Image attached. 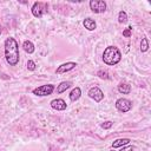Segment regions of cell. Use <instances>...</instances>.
I'll use <instances>...</instances> for the list:
<instances>
[{"instance_id": "obj_13", "label": "cell", "mask_w": 151, "mask_h": 151, "mask_svg": "<svg viewBox=\"0 0 151 151\" xmlns=\"http://www.w3.org/2000/svg\"><path fill=\"white\" fill-rule=\"evenodd\" d=\"M80 96H81V90L79 87H74L70 93V100L71 101H77L80 98Z\"/></svg>"}, {"instance_id": "obj_1", "label": "cell", "mask_w": 151, "mask_h": 151, "mask_svg": "<svg viewBox=\"0 0 151 151\" xmlns=\"http://www.w3.org/2000/svg\"><path fill=\"white\" fill-rule=\"evenodd\" d=\"M19 46L14 38L5 40V59L9 66H15L19 63Z\"/></svg>"}, {"instance_id": "obj_24", "label": "cell", "mask_w": 151, "mask_h": 151, "mask_svg": "<svg viewBox=\"0 0 151 151\" xmlns=\"http://www.w3.org/2000/svg\"><path fill=\"white\" fill-rule=\"evenodd\" d=\"M112 151H114V150H112Z\"/></svg>"}, {"instance_id": "obj_16", "label": "cell", "mask_w": 151, "mask_h": 151, "mask_svg": "<svg viewBox=\"0 0 151 151\" xmlns=\"http://www.w3.org/2000/svg\"><path fill=\"white\" fill-rule=\"evenodd\" d=\"M127 21V14L125 11H120L119 14H118V22L119 24H124Z\"/></svg>"}, {"instance_id": "obj_4", "label": "cell", "mask_w": 151, "mask_h": 151, "mask_svg": "<svg viewBox=\"0 0 151 151\" xmlns=\"http://www.w3.org/2000/svg\"><path fill=\"white\" fill-rule=\"evenodd\" d=\"M116 109L123 113L125 112H129L131 109H132V101L126 99V98H119L116 100Z\"/></svg>"}, {"instance_id": "obj_5", "label": "cell", "mask_w": 151, "mask_h": 151, "mask_svg": "<svg viewBox=\"0 0 151 151\" xmlns=\"http://www.w3.org/2000/svg\"><path fill=\"white\" fill-rule=\"evenodd\" d=\"M90 8L93 13H104L106 11V2L103 0H91Z\"/></svg>"}, {"instance_id": "obj_12", "label": "cell", "mask_w": 151, "mask_h": 151, "mask_svg": "<svg viewBox=\"0 0 151 151\" xmlns=\"http://www.w3.org/2000/svg\"><path fill=\"white\" fill-rule=\"evenodd\" d=\"M118 92L122 94H129L131 92V86L127 83H120L118 85Z\"/></svg>"}, {"instance_id": "obj_14", "label": "cell", "mask_w": 151, "mask_h": 151, "mask_svg": "<svg viewBox=\"0 0 151 151\" xmlns=\"http://www.w3.org/2000/svg\"><path fill=\"white\" fill-rule=\"evenodd\" d=\"M22 48H24V51H25L26 53H29V54L34 52V45H33V42L29 41V40H25V41H24Z\"/></svg>"}, {"instance_id": "obj_17", "label": "cell", "mask_w": 151, "mask_h": 151, "mask_svg": "<svg viewBox=\"0 0 151 151\" xmlns=\"http://www.w3.org/2000/svg\"><path fill=\"white\" fill-rule=\"evenodd\" d=\"M149 50V40L146 38H143L140 41V51L142 52H146Z\"/></svg>"}, {"instance_id": "obj_8", "label": "cell", "mask_w": 151, "mask_h": 151, "mask_svg": "<svg viewBox=\"0 0 151 151\" xmlns=\"http://www.w3.org/2000/svg\"><path fill=\"white\" fill-rule=\"evenodd\" d=\"M76 66H77V64H76V63H73V61H68V63H65V64H63V65L58 66V68L55 70V73H58V74H61V73L68 72V71L73 70Z\"/></svg>"}, {"instance_id": "obj_23", "label": "cell", "mask_w": 151, "mask_h": 151, "mask_svg": "<svg viewBox=\"0 0 151 151\" xmlns=\"http://www.w3.org/2000/svg\"><path fill=\"white\" fill-rule=\"evenodd\" d=\"M1 32H2V29H1V26H0V34H1Z\"/></svg>"}, {"instance_id": "obj_21", "label": "cell", "mask_w": 151, "mask_h": 151, "mask_svg": "<svg viewBox=\"0 0 151 151\" xmlns=\"http://www.w3.org/2000/svg\"><path fill=\"white\" fill-rule=\"evenodd\" d=\"M112 125H113V123L112 122H110V120H107V122H104L103 124H101V127L103 129H110V127H112Z\"/></svg>"}, {"instance_id": "obj_7", "label": "cell", "mask_w": 151, "mask_h": 151, "mask_svg": "<svg viewBox=\"0 0 151 151\" xmlns=\"http://www.w3.org/2000/svg\"><path fill=\"white\" fill-rule=\"evenodd\" d=\"M87 94H88L90 98H92V99H93L94 101H97V103L101 101L103 98H104V93H103V91H101L99 87H97V86L91 87V88L88 90Z\"/></svg>"}, {"instance_id": "obj_15", "label": "cell", "mask_w": 151, "mask_h": 151, "mask_svg": "<svg viewBox=\"0 0 151 151\" xmlns=\"http://www.w3.org/2000/svg\"><path fill=\"white\" fill-rule=\"evenodd\" d=\"M71 81H61L59 85H58V87H57V92L58 93H63V92H65L68 87H71Z\"/></svg>"}, {"instance_id": "obj_6", "label": "cell", "mask_w": 151, "mask_h": 151, "mask_svg": "<svg viewBox=\"0 0 151 151\" xmlns=\"http://www.w3.org/2000/svg\"><path fill=\"white\" fill-rule=\"evenodd\" d=\"M46 7L47 5L45 2H40V1H37L33 4L32 6V14L35 17V18H41L44 15V13L46 12Z\"/></svg>"}, {"instance_id": "obj_20", "label": "cell", "mask_w": 151, "mask_h": 151, "mask_svg": "<svg viewBox=\"0 0 151 151\" xmlns=\"http://www.w3.org/2000/svg\"><path fill=\"white\" fill-rule=\"evenodd\" d=\"M27 68H28L29 71H34V70H35V63H34L33 60H28V61H27Z\"/></svg>"}, {"instance_id": "obj_2", "label": "cell", "mask_w": 151, "mask_h": 151, "mask_svg": "<svg viewBox=\"0 0 151 151\" xmlns=\"http://www.w3.org/2000/svg\"><path fill=\"white\" fill-rule=\"evenodd\" d=\"M120 59H122V53H120L118 47H116V46H107L104 50L103 61L106 65H109V66L117 65L120 61Z\"/></svg>"}, {"instance_id": "obj_3", "label": "cell", "mask_w": 151, "mask_h": 151, "mask_svg": "<svg viewBox=\"0 0 151 151\" xmlns=\"http://www.w3.org/2000/svg\"><path fill=\"white\" fill-rule=\"evenodd\" d=\"M53 91H54V85H52V84H46V85H41V86L34 88L32 92H33V94H35V96L44 97V96H50V94H52Z\"/></svg>"}, {"instance_id": "obj_10", "label": "cell", "mask_w": 151, "mask_h": 151, "mask_svg": "<svg viewBox=\"0 0 151 151\" xmlns=\"http://www.w3.org/2000/svg\"><path fill=\"white\" fill-rule=\"evenodd\" d=\"M83 25H84V27H85L86 29H88V31H94L96 27H97L96 21H94L93 19H91V18H86V19H84Z\"/></svg>"}, {"instance_id": "obj_9", "label": "cell", "mask_w": 151, "mask_h": 151, "mask_svg": "<svg viewBox=\"0 0 151 151\" xmlns=\"http://www.w3.org/2000/svg\"><path fill=\"white\" fill-rule=\"evenodd\" d=\"M51 106H52L54 110H57V111H64V110L67 107V105H66L65 100H64V99H61V98L53 99V100L51 101Z\"/></svg>"}, {"instance_id": "obj_18", "label": "cell", "mask_w": 151, "mask_h": 151, "mask_svg": "<svg viewBox=\"0 0 151 151\" xmlns=\"http://www.w3.org/2000/svg\"><path fill=\"white\" fill-rule=\"evenodd\" d=\"M97 76L99 78H101V79H109V73L106 71H103V70H99L97 72Z\"/></svg>"}, {"instance_id": "obj_22", "label": "cell", "mask_w": 151, "mask_h": 151, "mask_svg": "<svg viewBox=\"0 0 151 151\" xmlns=\"http://www.w3.org/2000/svg\"><path fill=\"white\" fill-rule=\"evenodd\" d=\"M134 147L132 145H125V146H122V149L119 151H133Z\"/></svg>"}, {"instance_id": "obj_11", "label": "cell", "mask_w": 151, "mask_h": 151, "mask_svg": "<svg viewBox=\"0 0 151 151\" xmlns=\"http://www.w3.org/2000/svg\"><path fill=\"white\" fill-rule=\"evenodd\" d=\"M130 139L129 138H119V139H116L114 142H112V147H122V146H125V145H129L130 144Z\"/></svg>"}, {"instance_id": "obj_19", "label": "cell", "mask_w": 151, "mask_h": 151, "mask_svg": "<svg viewBox=\"0 0 151 151\" xmlns=\"http://www.w3.org/2000/svg\"><path fill=\"white\" fill-rule=\"evenodd\" d=\"M131 31H132V27H131V26H129L126 29H124V31H123V35H124V37H126V38H130V37H131Z\"/></svg>"}]
</instances>
